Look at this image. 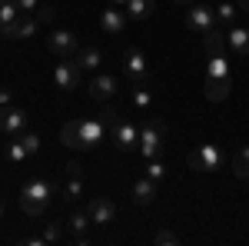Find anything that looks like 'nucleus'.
<instances>
[{
  "mask_svg": "<svg viewBox=\"0 0 249 246\" xmlns=\"http://www.w3.org/2000/svg\"><path fill=\"white\" fill-rule=\"evenodd\" d=\"M80 63V70H96L100 63H103V54L96 50V47H83V50H77V57H73Z\"/></svg>",
  "mask_w": 249,
  "mask_h": 246,
  "instance_id": "20",
  "label": "nucleus"
},
{
  "mask_svg": "<svg viewBox=\"0 0 249 246\" xmlns=\"http://www.w3.org/2000/svg\"><path fill=\"white\" fill-rule=\"evenodd\" d=\"M230 50L236 57H249V30L246 27H230Z\"/></svg>",
  "mask_w": 249,
  "mask_h": 246,
  "instance_id": "18",
  "label": "nucleus"
},
{
  "mask_svg": "<svg viewBox=\"0 0 249 246\" xmlns=\"http://www.w3.org/2000/svg\"><path fill=\"white\" fill-rule=\"evenodd\" d=\"M40 20L50 23V20H53V7H40Z\"/></svg>",
  "mask_w": 249,
  "mask_h": 246,
  "instance_id": "36",
  "label": "nucleus"
},
{
  "mask_svg": "<svg viewBox=\"0 0 249 246\" xmlns=\"http://www.w3.org/2000/svg\"><path fill=\"white\" fill-rule=\"evenodd\" d=\"M186 163H190V170L213 173V170H219L223 153H219V147H216V143H203V147H196V150L186 156Z\"/></svg>",
  "mask_w": 249,
  "mask_h": 246,
  "instance_id": "3",
  "label": "nucleus"
},
{
  "mask_svg": "<svg viewBox=\"0 0 249 246\" xmlns=\"http://www.w3.org/2000/svg\"><path fill=\"white\" fill-rule=\"evenodd\" d=\"M173 3H176V7H183V10H186V7H190L193 0H173Z\"/></svg>",
  "mask_w": 249,
  "mask_h": 246,
  "instance_id": "39",
  "label": "nucleus"
},
{
  "mask_svg": "<svg viewBox=\"0 0 249 246\" xmlns=\"http://www.w3.org/2000/svg\"><path fill=\"white\" fill-rule=\"evenodd\" d=\"M110 133H113L116 150L130 153V150H136V147H140V127H136L133 120H123V116H120V123H116Z\"/></svg>",
  "mask_w": 249,
  "mask_h": 246,
  "instance_id": "5",
  "label": "nucleus"
},
{
  "mask_svg": "<svg viewBox=\"0 0 249 246\" xmlns=\"http://www.w3.org/2000/svg\"><path fill=\"white\" fill-rule=\"evenodd\" d=\"M0 216H3V203H0Z\"/></svg>",
  "mask_w": 249,
  "mask_h": 246,
  "instance_id": "41",
  "label": "nucleus"
},
{
  "mask_svg": "<svg viewBox=\"0 0 249 246\" xmlns=\"http://www.w3.org/2000/svg\"><path fill=\"white\" fill-rule=\"evenodd\" d=\"M50 196H53V183L50 180H30L20 189V209L27 216H40L47 209V203H50Z\"/></svg>",
  "mask_w": 249,
  "mask_h": 246,
  "instance_id": "1",
  "label": "nucleus"
},
{
  "mask_svg": "<svg viewBox=\"0 0 249 246\" xmlns=\"http://www.w3.org/2000/svg\"><path fill=\"white\" fill-rule=\"evenodd\" d=\"M236 14H239L236 3H219V7H216V20H219L223 27H236Z\"/></svg>",
  "mask_w": 249,
  "mask_h": 246,
  "instance_id": "24",
  "label": "nucleus"
},
{
  "mask_svg": "<svg viewBox=\"0 0 249 246\" xmlns=\"http://www.w3.org/2000/svg\"><path fill=\"white\" fill-rule=\"evenodd\" d=\"M232 173L239 180H249V147H243V150L232 156Z\"/></svg>",
  "mask_w": 249,
  "mask_h": 246,
  "instance_id": "23",
  "label": "nucleus"
},
{
  "mask_svg": "<svg viewBox=\"0 0 249 246\" xmlns=\"http://www.w3.org/2000/svg\"><path fill=\"white\" fill-rule=\"evenodd\" d=\"M90 223H93V220H90V213H73V216L67 220V227L73 229V233H83V229L90 227Z\"/></svg>",
  "mask_w": 249,
  "mask_h": 246,
  "instance_id": "30",
  "label": "nucleus"
},
{
  "mask_svg": "<svg viewBox=\"0 0 249 246\" xmlns=\"http://www.w3.org/2000/svg\"><path fill=\"white\" fill-rule=\"evenodd\" d=\"M17 7H20V14H34L37 10V0H17Z\"/></svg>",
  "mask_w": 249,
  "mask_h": 246,
  "instance_id": "35",
  "label": "nucleus"
},
{
  "mask_svg": "<svg viewBox=\"0 0 249 246\" xmlns=\"http://www.w3.org/2000/svg\"><path fill=\"white\" fill-rule=\"evenodd\" d=\"M230 90H232V80H230V76H206V83H203V94H206V100H213V103L226 100Z\"/></svg>",
  "mask_w": 249,
  "mask_h": 246,
  "instance_id": "15",
  "label": "nucleus"
},
{
  "mask_svg": "<svg viewBox=\"0 0 249 246\" xmlns=\"http://www.w3.org/2000/svg\"><path fill=\"white\" fill-rule=\"evenodd\" d=\"M60 140H63V147H70V150H83V140H80V123H77V120L63 123V130H60Z\"/></svg>",
  "mask_w": 249,
  "mask_h": 246,
  "instance_id": "21",
  "label": "nucleus"
},
{
  "mask_svg": "<svg viewBox=\"0 0 249 246\" xmlns=\"http://www.w3.org/2000/svg\"><path fill=\"white\" fill-rule=\"evenodd\" d=\"M203 47H206L210 57H226V50H230V37L223 34V27H210V30H206V40H203Z\"/></svg>",
  "mask_w": 249,
  "mask_h": 246,
  "instance_id": "14",
  "label": "nucleus"
},
{
  "mask_svg": "<svg viewBox=\"0 0 249 246\" xmlns=\"http://www.w3.org/2000/svg\"><path fill=\"white\" fill-rule=\"evenodd\" d=\"M236 7H239L243 14H249V0H236Z\"/></svg>",
  "mask_w": 249,
  "mask_h": 246,
  "instance_id": "38",
  "label": "nucleus"
},
{
  "mask_svg": "<svg viewBox=\"0 0 249 246\" xmlns=\"http://www.w3.org/2000/svg\"><path fill=\"white\" fill-rule=\"evenodd\" d=\"M123 74L130 83H146V57L140 54V50H126L123 54Z\"/></svg>",
  "mask_w": 249,
  "mask_h": 246,
  "instance_id": "9",
  "label": "nucleus"
},
{
  "mask_svg": "<svg viewBox=\"0 0 249 246\" xmlns=\"http://www.w3.org/2000/svg\"><path fill=\"white\" fill-rule=\"evenodd\" d=\"M0 7H3V0H0Z\"/></svg>",
  "mask_w": 249,
  "mask_h": 246,
  "instance_id": "42",
  "label": "nucleus"
},
{
  "mask_svg": "<svg viewBox=\"0 0 249 246\" xmlns=\"http://www.w3.org/2000/svg\"><path fill=\"white\" fill-rule=\"evenodd\" d=\"M156 193H160V183H156V180H150L146 173H143V176L133 183V200L140 203V207H150V203L156 200Z\"/></svg>",
  "mask_w": 249,
  "mask_h": 246,
  "instance_id": "16",
  "label": "nucleus"
},
{
  "mask_svg": "<svg viewBox=\"0 0 249 246\" xmlns=\"http://www.w3.org/2000/svg\"><path fill=\"white\" fill-rule=\"evenodd\" d=\"M63 170H67V187H63V196H67L70 203H77L80 196H83V167H80L77 160H70Z\"/></svg>",
  "mask_w": 249,
  "mask_h": 246,
  "instance_id": "12",
  "label": "nucleus"
},
{
  "mask_svg": "<svg viewBox=\"0 0 249 246\" xmlns=\"http://www.w3.org/2000/svg\"><path fill=\"white\" fill-rule=\"evenodd\" d=\"M107 3H113V7H126V0H107Z\"/></svg>",
  "mask_w": 249,
  "mask_h": 246,
  "instance_id": "40",
  "label": "nucleus"
},
{
  "mask_svg": "<svg viewBox=\"0 0 249 246\" xmlns=\"http://www.w3.org/2000/svg\"><path fill=\"white\" fill-rule=\"evenodd\" d=\"M130 96H133V107H140V110L153 107V94L146 90V83H136L133 90H130Z\"/></svg>",
  "mask_w": 249,
  "mask_h": 246,
  "instance_id": "25",
  "label": "nucleus"
},
{
  "mask_svg": "<svg viewBox=\"0 0 249 246\" xmlns=\"http://www.w3.org/2000/svg\"><path fill=\"white\" fill-rule=\"evenodd\" d=\"M3 156H7L10 163H27V156H30V153H27V147H23L20 140H10V143L3 147Z\"/></svg>",
  "mask_w": 249,
  "mask_h": 246,
  "instance_id": "22",
  "label": "nucleus"
},
{
  "mask_svg": "<svg viewBox=\"0 0 249 246\" xmlns=\"http://www.w3.org/2000/svg\"><path fill=\"white\" fill-rule=\"evenodd\" d=\"M77 123H80V140H83V150H93L96 143L103 140V133H107L103 120H77Z\"/></svg>",
  "mask_w": 249,
  "mask_h": 246,
  "instance_id": "13",
  "label": "nucleus"
},
{
  "mask_svg": "<svg viewBox=\"0 0 249 246\" xmlns=\"http://www.w3.org/2000/svg\"><path fill=\"white\" fill-rule=\"evenodd\" d=\"M53 83H57L60 90H77L80 87V63L77 60L60 57V63L53 67Z\"/></svg>",
  "mask_w": 249,
  "mask_h": 246,
  "instance_id": "6",
  "label": "nucleus"
},
{
  "mask_svg": "<svg viewBox=\"0 0 249 246\" xmlns=\"http://www.w3.org/2000/svg\"><path fill=\"white\" fill-rule=\"evenodd\" d=\"M113 94H116V76L100 74V76L90 80V96H93V100H110Z\"/></svg>",
  "mask_w": 249,
  "mask_h": 246,
  "instance_id": "17",
  "label": "nucleus"
},
{
  "mask_svg": "<svg viewBox=\"0 0 249 246\" xmlns=\"http://www.w3.org/2000/svg\"><path fill=\"white\" fill-rule=\"evenodd\" d=\"M126 10L123 7H107V10H100V30L103 34H110V37H116V34H123V27H126Z\"/></svg>",
  "mask_w": 249,
  "mask_h": 246,
  "instance_id": "10",
  "label": "nucleus"
},
{
  "mask_svg": "<svg viewBox=\"0 0 249 246\" xmlns=\"http://www.w3.org/2000/svg\"><path fill=\"white\" fill-rule=\"evenodd\" d=\"M10 103V90H0V107H7Z\"/></svg>",
  "mask_w": 249,
  "mask_h": 246,
  "instance_id": "37",
  "label": "nucleus"
},
{
  "mask_svg": "<svg viewBox=\"0 0 249 246\" xmlns=\"http://www.w3.org/2000/svg\"><path fill=\"white\" fill-rule=\"evenodd\" d=\"M37 17H30V14H23V17L17 20V40H27V37H34L37 34Z\"/></svg>",
  "mask_w": 249,
  "mask_h": 246,
  "instance_id": "26",
  "label": "nucleus"
},
{
  "mask_svg": "<svg viewBox=\"0 0 249 246\" xmlns=\"http://www.w3.org/2000/svg\"><path fill=\"white\" fill-rule=\"evenodd\" d=\"M120 116H123V114H116L113 107H107V110L100 114V120H103V127H107V130H113L116 123H120Z\"/></svg>",
  "mask_w": 249,
  "mask_h": 246,
  "instance_id": "33",
  "label": "nucleus"
},
{
  "mask_svg": "<svg viewBox=\"0 0 249 246\" xmlns=\"http://www.w3.org/2000/svg\"><path fill=\"white\" fill-rule=\"evenodd\" d=\"M27 120L30 116L23 114L20 107H0V130L10 133V136H20V133L27 130Z\"/></svg>",
  "mask_w": 249,
  "mask_h": 246,
  "instance_id": "8",
  "label": "nucleus"
},
{
  "mask_svg": "<svg viewBox=\"0 0 249 246\" xmlns=\"http://www.w3.org/2000/svg\"><path fill=\"white\" fill-rule=\"evenodd\" d=\"M63 233H67V227H63V223H47L43 240H47V243H60V240H63Z\"/></svg>",
  "mask_w": 249,
  "mask_h": 246,
  "instance_id": "31",
  "label": "nucleus"
},
{
  "mask_svg": "<svg viewBox=\"0 0 249 246\" xmlns=\"http://www.w3.org/2000/svg\"><path fill=\"white\" fill-rule=\"evenodd\" d=\"M153 7H156V0H126V17L130 20H146L150 14H153Z\"/></svg>",
  "mask_w": 249,
  "mask_h": 246,
  "instance_id": "19",
  "label": "nucleus"
},
{
  "mask_svg": "<svg viewBox=\"0 0 249 246\" xmlns=\"http://www.w3.org/2000/svg\"><path fill=\"white\" fill-rule=\"evenodd\" d=\"M23 14H20L17 0H3V7H0V23H14V20H20Z\"/></svg>",
  "mask_w": 249,
  "mask_h": 246,
  "instance_id": "28",
  "label": "nucleus"
},
{
  "mask_svg": "<svg viewBox=\"0 0 249 246\" xmlns=\"http://www.w3.org/2000/svg\"><path fill=\"white\" fill-rule=\"evenodd\" d=\"M153 243H163V246L170 243V246H176V243H179V236H176L173 229H160V233L153 236Z\"/></svg>",
  "mask_w": 249,
  "mask_h": 246,
  "instance_id": "34",
  "label": "nucleus"
},
{
  "mask_svg": "<svg viewBox=\"0 0 249 246\" xmlns=\"http://www.w3.org/2000/svg\"><path fill=\"white\" fill-rule=\"evenodd\" d=\"M17 140L27 147V153H37V150H40V136H37V133H27V130H23Z\"/></svg>",
  "mask_w": 249,
  "mask_h": 246,
  "instance_id": "32",
  "label": "nucleus"
},
{
  "mask_svg": "<svg viewBox=\"0 0 249 246\" xmlns=\"http://www.w3.org/2000/svg\"><path fill=\"white\" fill-rule=\"evenodd\" d=\"M186 27L206 34L210 27H216V7H210V3H190L186 7Z\"/></svg>",
  "mask_w": 249,
  "mask_h": 246,
  "instance_id": "4",
  "label": "nucleus"
},
{
  "mask_svg": "<svg viewBox=\"0 0 249 246\" xmlns=\"http://www.w3.org/2000/svg\"><path fill=\"white\" fill-rule=\"evenodd\" d=\"M87 213H90V220H93L96 227H110V223L116 220V203L107 200V196H93Z\"/></svg>",
  "mask_w": 249,
  "mask_h": 246,
  "instance_id": "11",
  "label": "nucleus"
},
{
  "mask_svg": "<svg viewBox=\"0 0 249 246\" xmlns=\"http://www.w3.org/2000/svg\"><path fill=\"white\" fill-rule=\"evenodd\" d=\"M47 47L57 54V57H73L80 50V40L73 30H53L50 37H47Z\"/></svg>",
  "mask_w": 249,
  "mask_h": 246,
  "instance_id": "7",
  "label": "nucleus"
},
{
  "mask_svg": "<svg viewBox=\"0 0 249 246\" xmlns=\"http://www.w3.org/2000/svg\"><path fill=\"white\" fill-rule=\"evenodd\" d=\"M146 176H150V180H156V183H163V180H166V167H163V163H160V156H153V160H150V163H146Z\"/></svg>",
  "mask_w": 249,
  "mask_h": 246,
  "instance_id": "29",
  "label": "nucleus"
},
{
  "mask_svg": "<svg viewBox=\"0 0 249 246\" xmlns=\"http://www.w3.org/2000/svg\"><path fill=\"white\" fill-rule=\"evenodd\" d=\"M206 76H230V60L226 57H210V63H206Z\"/></svg>",
  "mask_w": 249,
  "mask_h": 246,
  "instance_id": "27",
  "label": "nucleus"
},
{
  "mask_svg": "<svg viewBox=\"0 0 249 246\" xmlns=\"http://www.w3.org/2000/svg\"><path fill=\"white\" fill-rule=\"evenodd\" d=\"M163 143H166V127L160 123V120H150L143 130H140V153H143V160H153L163 153Z\"/></svg>",
  "mask_w": 249,
  "mask_h": 246,
  "instance_id": "2",
  "label": "nucleus"
}]
</instances>
